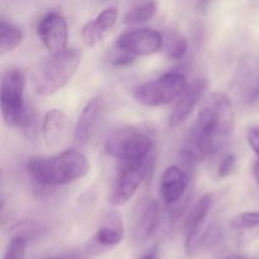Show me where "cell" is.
<instances>
[{"label":"cell","instance_id":"obj_1","mask_svg":"<svg viewBox=\"0 0 259 259\" xmlns=\"http://www.w3.org/2000/svg\"><path fill=\"white\" fill-rule=\"evenodd\" d=\"M234 128V111L230 99L214 93L205 99L197 123L186 139L184 153L192 159L205 158L225 146Z\"/></svg>","mask_w":259,"mask_h":259},{"label":"cell","instance_id":"obj_2","mask_svg":"<svg viewBox=\"0 0 259 259\" xmlns=\"http://www.w3.org/2000/svg\"><path fill=\"white\" fill-rule=\"evenodd\" d=\"M89 169V159L75 149L46 158H33L27 166L30 179L42 186L68 185L85 177Z\"/></svg>","mask_w":259,"mask_h":259},{"label":"cell","instance_id":"obj_3","mask_svg":"<svg viewBox=\"0 0 259 259\" xmlns=\"http://www.w3.org/2000/svg\"><path fill=\"white\" fill-rule=\"evenodd\" d=\"M81 52L67 48L63 52L51 53L46 58L35 76V91L42 96H50L62 90L77 71L81 63Z\"/></svg>","mask_w":259,"mask_h":259},{"label":"cell","instance_id":"obj_4","mask_svg":"<svg viewBox=\"0 0 259 259\" xmlns=\"http://www.w3.org/2000/svg\"><path fill=\"white\" fill-rule=\"evenodd\" d=\"M25 76L19 68H10L3 73L0 82V105L5 125L10 129L23 128L28 124L24 101Z\"/></svg>","mask_w":259,"mask_h":259},{"label":"cell","instance_id":"obj_5","mask_svg":"<svg viewBox=\"0 0 259 259\" xmlns=\"http://www.w3.org/2000/svg\"><path fill=\"white\" fill-rule=\"evenodd\" d=\"M187 86L186 76L169 72L153 81L142 83L134 90V99L141 105L156 108L176 100Z\"/></svg>","mask_w":259,"mask_h":259},{"label":"cell","instance_id":"obj_6","mask_svg":"<svg viewBox=\"0 0 259 259\" xmlns=\"http://www.w3.org/2000/svg\"><path fill=\"white\" fill-rule=\"evenodd\" d=\"M152 147L153 142L149 134L133 126L118 129L105 142V151L119 161L147 158Z\"/></svg>","mask_w":259,"mask_h":259},{"label":"cell","instance_id":"obj_7","mask_svg":"<svg viewBox=\"0 0 259 259\" xmlns=\"http://www.w3.org/2000/svg\"><path fill=\"white\" fill-rule=\"evenodd\" d=\"M147 174H148L147 158L121 161L110 195V204L114 206L125 205L136 195Z\"/></svg>","mask_w":259,"mask_h":259},{"label":"cell","instance_id":"obj_8","mask_svg":"<svg viewBox=\"0 0 259 259\" xmlns=\"http://www.w3.org/2000/svg\"><path fill=\"white\" fill-rule=\"evenodd\" d=\"M163 35L152 28H137L124 32L116 40V47L134 57L152 56L163 48Z\"/></svg>","mask_w":259,"mask_h":259},{"label":"cell","instance_id":"obj_9","mask_svg":"<svg viewBox=\"0 0 259 259\" xmlns=\"http://www.w3.org/2000/svg\"><path fill=\"white\" fill-rule=\"evenodd\" d=\"M37 33L43 46L52 55L67 50L68 27L62 15L57 13L46 14L38 23Z\"/></svg>","mask_w":259,"mask_h":259},{"label":"cell","instance_id":"obj_10","mask_svg":"<svg viewBox=\"0 0 259 259\" xmlns=\"http://www.w3.org/2000/svg\"><path fill=\"white\" fill-rule=\"evenodd\" d=\"M209 88V81L205 77H197L191 83H187L184 93L177 98L176 104L169 114V125L177 126L184 123L200 100L204 98Z\"/></svg>","mask_w":259,"mask_h":259},{"label":"cell","instance_id":"obj_11","mask_svg":"<svg viewBox=\"0 0 259 259\" xmlns=\"http://www.w3.org/2000/svg\"><path fill=\"white\" fill-rule=\"evenodd\" d=\"M212 199L210 195H204L199 201L195 204L190 211L186 220V243L185 249L189 255H194L199 250L200 238H201V228L209 215L211 207Z\"/></svg>","mask_w":259,"mask_h":259},{"label":"cell","instance_id":"obj_12","mask_svg":"<svg viewBox=\"0 0 259 259\" xmlns=\"http://www.w3.org/2000/svg\"><path fill=\"white\" fill-rule=\"evenodd\" d=\"M104 109V100L101 96L93 98L85 106L78 115L76 121L73 138L77 143H86L93 136L94 131L98 126L99 120L101 118Z\"/></svg>","mask_w":259,"mask_h":259},{"label":"cell","instance_id":"obj_13","mask_svg":"<svg viewBox=\"0 0 259 259\" xmlns=\"http://www.w3.org/2000/svg\"><path fill=\"white\" fill-rule=\"evenodd\" d=\"M118 20V10L115 8H106L94 20L86 23L82 28V40L88 47H95L111 32Z\"/></svg>","mask_w":259,"mask_h":259},{"label":"cell","instance_id":"obj_14","mask_svg":"<svg viewBox=\"0 0 259 259\" xmlns=\"http://www.w3.org/2000/svg\"><path fill=\"white\" fill-rule=\"evenodd\" d=\"M187 185H189V179L184 169L176 164L168 166L164 169L159 184L162 199L167 205L176 204L185 195Z\"/></svg>","mask_w":259,"mask_h":259},{"label":"cell","instance_id":"obj_15","mask_svg":"<svg viewBox=\"0 0 259 259\" xmlns=\"http://www.w3.org/2000/svg\"><path fill=\"white\" fill-rule=\"evenodd\" d=\"M70 132V119L61 110L47 111L42 120V134L46 146L56 148L63 143Z\"/></svg>","mask_w":259,"mask_h":259},{"label":"cell","instance_id":"obj_16","mask_svg":"<svg viewBox=\"0 0 259 259\" xmlns=\"http://www.w3.org/2000/svg\"><path fill=\"white\" fill-rule=\"evenodd\" d=\"M124 239V228L120 218L111 214L104 224L99 228L95 237L91 240L90 252L100 253L118 245Z\"/></svg>","mask_w":259,"mask_h":259},{"label":"cell","instance_id":"obj_17","mask_svg":"<svg viewBox=\"0 0 259 259\" xmlns=\"http://www.w3.org/2000/svg\"><path fill=\"white\" fill-rule=\"evenodd\" d=\"M161 220V209L154 200L147 199L141 204L136 215V239L138 242L148 240L157 230Z\"/></svg>","mask_w":259,"mask_h":259},{"label":"cell","instance_id":"obj_18","mask_svg":"<svg viewBox=\"0 0 259 259\" xmlns=\"http://www.w3.org/2000/svg\"><path fill=\"white\" fill-rule=\"evenodd\" d=\"M23 40V32L17 25L2 20L0 23V56L13 52Z\"/></svg>","mask_w":259,"mask_h":259},{"label":"cell","instance_id":"obj_19","mask_svg":"<svg viewBox=\"0 0 259 259\" xmlns=\"http://www.w3.org/2000/svg\"><path fill=\"white\" fill-rule=\"evenodd\" d=\"M187 48H189V43H187V39L184 35L179 34V33H168L164 50H166L167 56L169 58L180 60V58L186 55Z\"/></svg>","mask_w":259,"mask_h":259},{"label":"cell","instance_id":"obj_20","mask_svg":"<svg viewBox=\"0 0 259 259\" xmlns=\"http://www.w3.org/2000/svg\"><path fill=\"white\" fill-rule=\"evenodd\" d=\"M157 12L156 2H148L146 4L137 7L132 9L128 14L125 15L124 22L126 24H141V23L148 22L149 19L154 17Z\"/></svg>","mask_w":259,"mask_h":259},{"label":"cell","instance_id":"obj_21","mask_svg":"<svg viewBox=\"0 0 259 259\" xmlns=\"http://www.w3.org/2000/svg\"><path fill=\"white\" fill-rule=\"evenodd\" d=\"M27 250V238L18 234L12 238L3 259H24Z\"/></svg>","mask_w":259,"mask_h":259},{"label":"cell","instance_id":"obj_22","mask_svg":"<svg viewBox=\"0 0 259 259\" xmlns=\"http://www.w3.org/2000/svg\"><path fill=\"white\" fill-rule=\"evenodd\" d=\"M233 229H253L259 227V211H247L237 215L230 220Z\"/></svg>","mask_w":259,"mask_h":259},{"label":"cell","instance_id":"obj_23","mask_svg":"<svg viewBox=\"0 0 259 259\" xmlns=\"http://www.w3.org/2000/svg\"><path fill=\"white\" fill-rule=\"evenodd\" d=\"M235 163H237V159H235L234 154H228V156H225L219 164L218 176L220 179H225V177L230 176L233 174V171H234Z\"/></svg>","mask_w":259,"mask_h":259},{"label":"cell","instance_id":"obj_24","mask_svg":"<svg viewBox=\"0 0 259 259\" xmlns=\"http://www.w3.org/2000/svg\"><path fill=\"white\" fill-rule=\"evenodd\" d=\"M248 142H249L250 147L255 154L259 157V128H250L248 131Z\"/></svg>","mask_w":259,"mask_h":259},{"label":"cell","instance_id":"obj_25","mask_svg":"<svg viewBox=\"0 0 259 259\" xmlns=\"http://www.w3.org/2000/svg\"><path fill=\"white\" fill-rule=\"evenodd\" d=\"M121 52H123V51H121ZM133 60H134V56L123 52V55H119V56H116V57L113 58V65L125 66V65H129L131 62H133Z\"/></svg>","mask_w":259,"mask_h":259},{"label":"cell","instance_id":"obj_26","mask_svg":"<svg viewBox=\"0 0 259 259\" xmlns=\"http://www.w3.org/2000/svg\"><path fill=\"white\" fill-rule=\"evenodd\" d=\"M141 259H158V254H157L156 249H154V250H151V252H148L147 254H144Z\"/></svg>","mask_w":259,"mask_h":259},{"label":"cell","instance_id":"obj_27","mask_svg":"<svg viewBox=\"0 0 259 259\" xmlns=\"http://www.w3.org/2000/svg\"><path fill=\"white\" fill-rule=\"evenodd\" d=\"M253 174H254V179L259 185V159L254 163V167H253Z\"/></svg>","mask_w":259,"mask_h":259},{"label":"cell","instance_id":"obj_28","mask_svg":"<svg viewBox=\"0 0 259 259\" xmlns=\"http://www.w3.org/2000/svg\"><path fill=\"white\" fill-rule=\"evenodd\" d=\"M47 259H81V258L75 257V255H57V257H51Z\"/></svg>","mask_w":259,"mask_h":259},{"label":"cell","instance_id":"obj_29","mask_svg":"<svg viewBox=\"0 0 259 259\" xmlns=\"http://www.w3.org/2000/svg\"><path fill=\"white\" fill-rule=\"evenodd\" d=\"M227 259H249V258H245V257H240V255H230Z\"/></svg>","mask_w":259,"mask_h":259}]
</instances>
